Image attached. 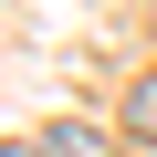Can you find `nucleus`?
<instances>
[{
	"label": "nucleus",
	"instance_id": "f257e3e1",
	"mask_svg": "<svg viewBox=\"0 0 157 157\" xmlns=\"http://www.w3.org/2000/svg\"><path fill=\"white\" fill-rule=\"evenodd\" d=\"M126 136L157 147V73H136V84H126Z\"/></svg>",
	"mask_w": 157,
	"mask_h": 157
},
{
	"label": "nucleus",
	"instance_id": "f03ea898",
	"mask_svg": "<svg viewBox=\"0 0 157 157\" xmlns=\"http://www.w3.org/2000/svg\"><path fill=\"white\" fill-rule=\"evenodd\" d=\"M42 147H52V157H105V147H94V126H42Z\"/></svg>",
	"mask_w": 157,
	"mask_h": 157
},
{
	"label": "nucleus",
	"instance_id": "7ed1b4c3",
	"mask_svg": "<svg viewBox=\"0 0 157 157\" xmlns=\"http://www.w3.org/2000/svg\"><path fill=\"white\" fill-rule=\"evenodd\" d=\"M0 157H52V147H42V136H0Z\"/></svg>",
	"mask_w": 157,
	"mask_h": 157
}]
</instances>
